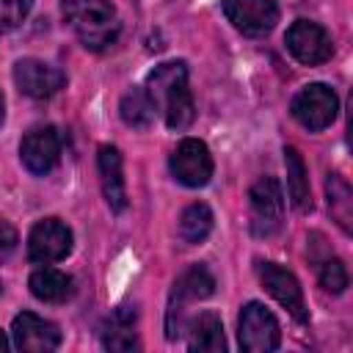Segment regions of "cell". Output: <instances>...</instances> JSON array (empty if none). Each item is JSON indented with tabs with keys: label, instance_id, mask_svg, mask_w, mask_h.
Returning a JSON list of instances; mask_svg holds the SVG:
<instances>
[{
	"label": "cell",
	"instance_id": "1",
	"mask_svg": "<svg viewBox=\"0 0 353 353\" xmlns=\"http://www.w3.org/2000/svg\"><path fill=\"white\" fill-rule=\"evenodd\" d=\"M146 94L154 110L168 124V130L182 132L193 124L196 108H193V97L188 88V66L182 61H168V63L154 66L146 77Z\"/></svg>",
	"mask_w": 353,
	"mask_h": 353
},
{
	"label": "cell",
	"instance_id": "2",
	"mask_svg": "<svg viewBox=\"0 0 353 353\" xmlns=\"http://www.w3.org/2000/svg\"><path fill=\"white\" fill-rule=\"evenodd\" d=\"M63 19L85 50H105L121 33V19L108 0H63Z\"/></svg>",
	"mask_w": 353,
	"mask_h": 353
},
{
	"label": "cell",
	"instance_id": "3",
	"mask_svg": "<svg viewBox=\"0 0 353 353\" xmlns=\"http://www.w3.org/2000/svg\"><path fill=\"white\" fill-rule=\"evenodd\" d=\"M248 215H251V234L254 237H273L284 226V193L279 179L259 176L248 190Z\"/></svg>",
	"mask_w": 353,
	"mask_h": 353
},
{
	"label": "cell",
	"instance_id": "4",
	"mask_svg": "<svg viewBox=\"0 0 353 353\" xmlns=\"http://www.w3.org/2000/svg\"><path fill=\"white\" fill-rule=\"evenodd\" d=\"M215 292V279L212 273L204 268V265H193L188 268L176 281H174V290H171V301H168V314H165V336L168 339H176L182 331H185V323H182V314H185V306L193 303V301H204Z\"/></svg>",
	"mask_w": 353,
	"mask_h": 353
},
{
	"label": "cell",
	"instance_id": "5",
	"mask_svg": "<svg viewBox=\"0 0 353 353\" xmlns=\"http://www.w3.org/2000/svg\"><path fill=\"white\" fill-rule=\"evenodd\" d=\"M290 110L301 127H306L309 132H320V130L334 124L336 110H339V99H336L334 88H328L323 83H309L292 97Z\"/></svg>",
	"mask_w": 353,
	"mask_h": 353
},
{
	"label": "cell",
	"instance_id": "6",
	"mask_svg": "<svg viewBox=\"0 0 353 353\" xmlns=\"http://www.w3.org/2000/svg\"><path fill=\"white\" fill-rule=\"evenodd\" d=\"M240 347L245 353H270L279 347L281 331L273 317V312L256 301L245 303L240 312V331H237Z\"/></svg>",
	"mask_w": 353,
	"mask_h": 353
},
{
	"label": "cell",
	"instance_id": "7",
	"mask_svg": "<svg viewBox=\"0 0 353 353\" xmlns=\"http://www.w3.org/2000/svg\"><path fill=\"white\" fill-rule=\"evenodd\" d=\"M287 50L295 61L306 63V66H317V63H325L334 52V41L328 36V30L317 22H309V19H298L287 28Z\"/></svg>",
	"mask_w": 353,
	"mask_h": 353
},
{
	"label": "cell",
	"instance_id": "8",
	"mask_svg": "<svg viewBox=\"0 0 353 353\" xmlns=\"http://www.w3.org/2000/svg\"><path fill=\"white\" fill-rule=\"evenodd\" d=\"M171 174L176 182L185 188H201L212 176V154L204 141L199 138H185L179 146L171 152Z\"/></svg>",
	"mask_w": 353,
	"mask_h": 353
},
{
	"label": "cell",
	"instance_id": "9",
	"mask_svg": "<svg viewBox=\"0 0 353 353\" xmlns=\"http://www.w3.org/2000/svg\"><path fill=\"white\" fill-rule=\"evenodd\" d=\"M72 251V229L58 218L39 221L28 234V256L39 265H52Z\"/></svg>",
	"mask_w": 353,
	"mask_h": 353
},
{
	"label": "cell",
	"instance_id": "10",
	"mask_svg": "<svg viewBox=\"0 0 353 353\" xmlns=\"http://www.w3.org/2000/svg\"><path fill=\"white\" fill-rule=\"evenodd\" d=\"M19 160L36 176L50 174L61 160V135H58V130L55 127H33L30 132H25V138L19 143Z\"/></svg>",
	"mask_w": 353,
	"mask_h": 353
},
{
	"label": "cell",
	"instance_id": "11",
	"mask_svg": "<svg viewBox=\"0 0 353 353\" xmlns=\"http://www.w3.org/2000/svg\"><path fill=\"white\" fill-rule=\"evenodd\" d=\"M256 273H259L262 287H265L298 323H306V320H309L306 301H303V290H301L298 279H295L287 268H281V265H276V262H259Z\"/></svg>",
	"mask_w": 353,
	"mask_h": 353
},
{
	"label": "cell",
	"instance_id": "12",
	"mask_svg": "<svg viewBox=\"0 0 353 353\" xmlns=\"http://www.w3.org/2000/svg\"><path fill=\"white\" fill-rule=\"evenodd\" d=\"M226 19L245 36H265L279 22L276 0H223Z\"/></svg>",
	"mask_w": 353,
	"mask_h": 353
},
{
	"label": "cell",
	"instance_id": "13",
	"mask_svg": "<svg viewBox=\"0 0 353 353\" xmlns=\"http://www.w3.org/2000/svg\"><path fill=\"white\" fill-rule=\"evenodd\" d=\"M14 83L30 99H50L66 83V74L39 58H22L14 63Z\"/></svg>",
	"mask_w": 353,
	"mask_h": 353
},
{
	"label": "cell",
	"instance_id": "14",
	"mask_svg": "<svg viewBox=\"0 0 353 353\" xmlns=\"http://www.w3.org/2000/svg\"><path fill=\"white\" fill-rule=\"evenodd\" d=\"M11 339H14V347L22 353H50L61 345V331L55 323L33 312H22L14 317Z\"/></svg>",
	"mask_w": 353,
	"mask_h": 353
},
{
	"label": "cell",
	"instance_id": "15",
	"mask_svg": "<svg viewBox=\"0 0 353 353\" xmlns=\"http://www.w3.org/2000/svg\"><path fill=\"white\" fill-rule=\"evenodd\" d=\"M97 168H99V182L105 201L113 212H121L127 207V190H124V171H121V154L116 146H99L97 154Z\"/></svg>",
	"mask_w": 353,
	"mask_h": 353
},
{
	"label": "cell",
	"instance_id": "16",
	"mask_svg": "<svg viewBox=\"0 0 353 353\" xmlns=\"http://www.w3.org/2000/svg\"><path fill=\"white\" fill-rule=\"evenodd\" d=\"M188 347L201 350V353H223L226 339H223V323L215 312H201L188 323Z\"/></svg>",
	"mask_w": 353,
	"mask_h": 353
},
{
	"label": "cell",
	"instance_id": "17",
	"mask_svg": "<svg viewBox=\"0 0 353 353\" xmlns=\"http://www.w3.org/2000/svg\"><path fill=\"white\" fill-rule=\"evenodd\" d=\"M30 292L44 303H63L74 292V281L69 273L55 268H39L30 273Z\"/></svg>",
	"mask_w": 353,
	"mask_h": 353
},
{
	"label": "cell",
	"instance_id": "18",
	"mask_svg": "<svg viewBox=\"0 0 353 353\" xmlns=\"http://www.w3.org/2000/svg\"><path fill=\"white\" fill-rule=\"evenodd\" d=\"M284 165H287V190L290 201L298 212L312 210V190H309V174L303 165V157L295 146H284Z\"/></svg>",
	"mask_w": 353,
	"mask_h": 353
},
{
	"label": "cell",
	"instance_id": "19",
	"mask_svg": "<svg viewBox=\"0 0 353 353\" xmlns=\"http://www.w3.org/2000/svg\"><path fill=\"white\" fill-rule=\"evenodd\" d=\"M132 325H135V312H130V309H116V312L105 320V325H102V345H105L108 350H119V353L138 347V339H135Z\"/></svg>",
	"mask_w": 353,
	"mask_h": 353
},
{
	"label": "cell",
	"instance_id": "20",
	"mask_svg": "<svg viewBox=\"0 0 353 353\" xmlns=\"http://www.w3.org/2000/svg\"><path fill=\"white\" fill-rule=\"evenodd\" d=\"M154 113H157V110H154V105H152L146 88L132 85V88L124 91V97H121V102H119V116H121V121H124L127 127L146 130V127L154 121Z\"/></svg>",
	"mask_w": 353,
	"mask_h": 353
},
{
	"label": "cell",
	"instance_id": "21",
	"mask_svg": "<svg viewBox=\"0 0 353 353\" xmlns=\"http://www.w3.org/2000/svg\"><path fill=\"white\" fill-rule=\"evenodd\" d=\"M325 196H328V210H331L334 221L342 226V232L350 234V229H353V193H350V185L339 174H328Z\"/></svg>",
	"mask_w": 353,
	"mask_h": 353
},
{
	"label": "cell",
	"instance_id": "22",
	"mask_svg": "<svg viewBox=\"0 0 353 353\" xmlns=\"http://www.w3.org/2000/svg\"><path fill=\"white\" fill-rule=\"evenodd\" d=\"M212 232V210L207 204H190L185 207V212L179 215V237L190 245L207 240V234Z\"/></svg>",
	"mask_w": 353,
	"mask_h": 353
},
{
	"label": "cell",
	"instance_id": "23",
	"mask_svg": "<svg viewBox=\"0 0 353 353\" xmlns=\"http://www.w3.org/2000/svg\"><path fill=\"white\" fill-rule=\"evenodd\" d=\"M317 279H320V287L334 295L345 292V287H347V270H345L342 259H336V256H328L317 265Z\"/></svg>",
	"mask_w": 353,
	"mask_h": 353
},
{
	"label": "cell",
	"instance_id": "24",
	"mask_svg": "<svg viewBox=\"0 0 353 353\" xmlns=\"http://www.w3.org/2000/svg\"><path fill=\"white\" fill-rule=\"evenodd\" d=\"M33 0H0V33L14 30L30 14Z\"/></svg>",
	"mask_w": 353,
	"mask_h": 353
},
{
	"label": "cell",
	"instance_id": "25",
	"mask_svg": "<svg viewBox=\"0 0 353 353\" xmlns=\"http://www.w3.org/2000/svg\"><path fill=\"white\" fill-rule=\"evenodd\" d=\"M17 243H19L17 229H14V226H11L6 218H0V262H6V259L14 254Z\"/></svg>",
	"mask_w": 353,
	"mask_h": 353
},
{
	"label": "cell",
	"instance_id": "26",
	"mask_svg": "<svg viewBox=\"0 0 353 353\" xmlns=\"http://www.w3.org/2000/svg\"><path fill=\"white\" fill-rule=\"evenodd\" d=\"M8 350V339H6V334L0 331V353H6Z\"/></svg>",
	"mask_w": 353,
	"mask_h": 353
},
{
	"label": "cell",
	"instance_id": "27",
	"mask_svg": "<svg viewBox=\"0 0 353 353\" xmlns=\"http://www.w3.org/2000/svg\"><path fill=\"white\" fill-rule=\"evenodd\" d=\"M3 108H6V102H3V94H0V124H3V116H6V110H3Z\"/></svg>",
	"mask_w": 353,
	"mask_h": 353
},
{
	"label": "cell",
	"instance_id": "28",
	"mask_svg": "<svg viewBox=\"0 0 353 353\" xmlns=\"http://www.w3.org/2000/svg\"><path fill=\"white\" fill-rule=\"evenodd\" d=\"M0 292H3V284H0Z\"/></svg>",
	"mask_w": 353,
	"mask_h": 353
}]
</instances>
